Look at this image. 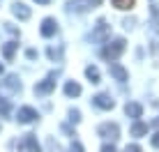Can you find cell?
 Masks as SVG:
<instances>
[{"label": "cell", "instance_id": "5b68a950", "mask_svg": "<svg viewBox=\"0 0 159 152\" xmlns=\"http://www.w3.org/2000/svg\"><path fill=\"white\" fill-rule=\"evenodd\" d=\"M12 12H14V16H19L21 21H25V19H30V9L25 7L23 2H14L12 5Z\"/></svg>", "mask_w": 159, "mask_h": 152}, {"label": "cell", "instance_id": "44dd1931", "mask_svg": "<svg viewBox=\"0 0 159 152\" xmlns=\"http://www.w3.org/2000/svg\"><path fill=\"white\" fill-rule=\"evenodd\" d=\"M125 152H143L139 148V145H127V148H125Z\"/></svg>", "mask_w": 159, "mask_h": 152}, {"label": "cell", "instance_id": "ac0fdd59", "mask_svg": "<svg viewBox=\"0 0 159 152\" xmlns=\"http://www.w3.org/2000/svg\"><path fill=\"white\" fill-rule=\"evenodd\" d=\"M106 35H108V25L106 23H99V28H97V32H95V39H104Z\"/></svg>", "mask_w": 159, "mask_h": 152}, {"label": "cell", "instance_id": "d6986e66", "mask_svg": "<svg viewBox=\"0 0 159 152\" xmlns=\"http://www.w3.org/2000/svg\"><path fill=\"white\" fill-rule=\"evenodd\" d=\"M0 113H2V115L9 113V101L7 99H0Z\"/></svg>", "mask_w": 159, "mask_h": 152}, {"label": "cell", "instance_id": "7a4b0ae2", "mask_svg": "<svg viewBox=\"0 0 159 152\" xmlns=\"http://www.w3.org/2000/svg\"><path fill=\"white\" fill-rule=\"evenodd\" d=\"M99 134H102L104 138H113V141H116L120 136V129H118V124H102Z\"/></svg>", "mask_w": 159, "mask_h": 152}, {"label": "cell", "instance_id": "2e32d148", "mask_svg": "<svg viewBox=\"0 0 159 152\" xmlns=\"http://www.w3.org/2000/svg\"><path fill=\"white\" fill-rule=\"evenodd\" d=\"M85 74H88V78H90L92 83H99V72H97V67H88Z\"/></svg>", "mask_w": 159, "mask_h": 152}, {"label": "cell", "instance_id": "d4e9b609", "mask_svg": "<svg viewBox=\"0 0 159 152\" xmlns=\"http://www.w3.org/2000/svg\"><path fill=\"white\" fill-rule=\"evenodd\" d=\"M37 2H42V5H48V2H51V0H37Z\"/></svg>", "mask_w": 159, "mask_h": 152}, {"label": "cell", "instance_id": "8992f818", "mask_svg": "<svg viewBox=\"0 0 159 152\" xmlns=\"http://www.w3.org/2000/svg\"><path fill=\"white\" fill-rule=\"evenodd\" d=\"M56 30H58V23L53 19H44V23H42V35L44 37H51V35H56Z\"/></svg>", "mask_w": 159, "mask_h": 152}, {"label": "cell", "instance_id": "5bb4252c", "mask_svg": "<svg viewBox=\"0 0 159 152\" xmlns=\"http://www.w3.org/2000/svg\"><path fill=\"white\" fill-rule=\"evenodd\" d=\"M131 134H134V136H143V134H148V124L136 122L134 127H131Z\"/></svg>", "mask_w": 159, "mask_h": 152}, {"label": "cell", "instance_id": "7c38bea8", "mask_svg": "<svg viewBox=\"0 0 159 152\" xmlns=\"http://www.w3.org/2000/svg\"><path fill=\"white\" fill-rule=\"evenodd\" d=\"M16 42H7V44H5V48H2V53H5V58H7V60H12V56H14V51H16Z\"/></svg>", "mask_w": 159, "mask_h": 152}, {"label": "cell", "instance_id": "e0dca14e", "mask_svg": "<svg viewBox=\"0 0 159 152\" xmlns=\"http://www.w3.org/2000/svg\"><path fill=\"white\" fill-rule=\"evenodd\" d=\"M16 76H7V81H5V88H9V90H19L21 88V83H16Z\"/></svg>", "mask_w": 159, "mask_h": 152}, {"label": "cell", "instance_id": "603a6c76", "mask_svg": "<svg viewBox=\"0 0 159 152\" xmlns=\"http://www.w3.org/2000/svg\"><path fill=\"white\" fill-rule=\"evenodd\" d=\"M152 145H155V148H159V134H155V136H152Z\"/></svg>", "mask_w": 159, "mask_h": 152}, {"label": "cell", "instance_id": "6da1fadb", "mask_svg": "<svg viewBox=\"0 0 159 152\" xmlns=\"http://www.w3.org/2000/svg\"><path fill=\"white\" fill-rule=\"evenodd\" d=\"M125 51V39H116L113 44H108L104 48V58H108V60H116L120 53Z\"/></svg>", "mask_w": 159, "mask_h": 152}, {"label": "cell", "instance_id": "484cf974", "mask_svg": "<svg viewBox=\"0 0 159 152\" xmlns=\"http://www.w3.org/2000/svg\"><path fill=\"white\" fill-rule=\"evenodd\" d=\"M0 74H2V65H0Z\"/></svg>", "mask_w": 159, "mask_h": 152}, {"label": "cell", "instance_id": "9c48e42d", "mask_svg": "<svg viewBox=\"0 0 159 152\" xmlns=\"http://www.w3.org/2000/svg\"><path fill=\"white\" fill-rule=\"evenodd\" d=\"M90 5H95V2H92V0H72V2H69V7H72V9H79V12H85Z\"/></svg>", "mask_w": 159, "mask_h": 152}, {"label": "cell", "instance_id": "8fae6325", "mask_svg": "<svg viewBox=\"0 0 159 152\" xmlns=\"http://www.w3.org/2000/svg\"><path fill=\"white\" fill-rule=\"evenodd\" d=\"M111 74L116 76L118 81H127V72H125L122 67H118V65H111Z\"/></svg>", "mask_w": 159, "mask_h": 152}, {"label": "cell", "instance_id": "ffe728a7", "mask_svg": "<svg viewBox=\"0 0 159 152\" xmlns=\"http://www.w3.org/2000/svg\"><path fill=\"white\" fill-rule=\"evenodd\" d=\"M72 152H85V150H83V145H81L79 141H74L72 143Z\"/></svg>", "mask_w": 159, "mask_h": 152}, {"label": "cell", "instance_id": "3957f363", "mask_svg": "<svg viewBox=\"0 0 159 152\" xmlns=\"http://www.w3.org/2000/svg\"><path fill=\"white\" fill-rule=\"evenodd\" d=\"M35 118H39V115H37V111H35V108H30V106H23V108H19V122H32Z\"/></svg>", "mask_w": 159, "mask_h": 152}, {"label": "cell", "instance_id": "52a82bcc", "mask_svg": "<svg viewBox=\"0 0 159 152\" xmlns=\"http://www.w3.org/2000/svg\"><path fill=\"white\" fill-rule=\"evenodd\" d=\"M21 145H23V148H28L30 152H42V148H39V143H37V138L32 136V134H28V136L23 138V143H21Z\"/></svg>", "mask_w": 159, "mask_h": 152}, {"label": "cell", "instance_id": "7402d4cb", "mask_svg": "<svg viewBox=\"0 0 159 152\" xmlns=\"http://www.w3.org/2000/svg\"><path fill=\"white\" fill-rule=\"evenodd\" d=\"M102 152H116V148H113V145H104Z\"/></svg>", "mask_w": 159, "mask_h": 152}, {"label": "cell", "instance_id": "4fadbf2b", "mask_svg": "<svg viewBox=\"0 0 159 152\" xmlns=\"http://www.w3.org/2000/svg\"><path fill=\"white\" fill-rule=\"evenodd\" d=\"M65 92H67L69 97H76V95H81V85L79 83H67L65 85Z\"/></svg>", "mask_w": 159, "mask_h": 152}, {"label": "cell", "instance_id": "30bf717a", "mask_svg": "<svg viewBox=\"0 0 159 152\" xmlns=\"http://www.w3.org/2000/svg\"><path fill=\"white\" fill-rule=\"evenodd\" d=\"M125 111H127V115H131V118H141L143 115V106L141 104H127Z\"/></svg>", "mask_w": 159, "mask_h": 152}, {"label": "cell", "instance_id": "277c9868", "mask_svg": "<svg viewBox=\"0 0 159 152\" xmlns=\"http://www.w3.org/2000/svg\"><path fill=\"white\" fill-rule=\"evenodd\" d=\"M53 88H56V81H53V76H51V78L37 83V85H35V92H37V95H46V92H51Z\"/></svg>", "mask_w": 159, "mask_h": 152}, {"label": "cell", "instance_id": "9a60e30c", "mask_svg": "<svg viewBox=\"0 0 159 152\" xmlns=\"http://www.w3.org/2000/svg\"><path fill=\"white\" fill-rule=\"evenodd\" d=\"M111 2L116 5L118 9H131V7H134V2H136V0H111Z\"/></svg>", "mask_w": 159, "mask_h": 152}, {"label": "cell", "instance_id": "cb8c5ba5", "mask_svg": "<svg viewBox=\"0 0 159 152\" xmlns=\"http://www.w3.org/2000/svg\"><path fill=\"white\" fill-rule=\"evenodd\" d=\"M25 56H28V58H30V60H32V58H37V51H32V48H30V51H28V53H25Z\"/></svg>", "mask_w": 159, "mask_h": 152}, {"label": "cell", "instance_id": "ba28073f", "mask_svg": "<svg viewBox=\"0 0 159 152\" xmlns=\"http://www.w3.org/2000/svg\"><path fill=\"white\" fill-rule=\"evenodd\" d=\"M95 104L99 106V108H113V99L108 95H97L95 97Z\"/></svg>", "mask_w": 159, "mask_h": 152}]
</instances>
